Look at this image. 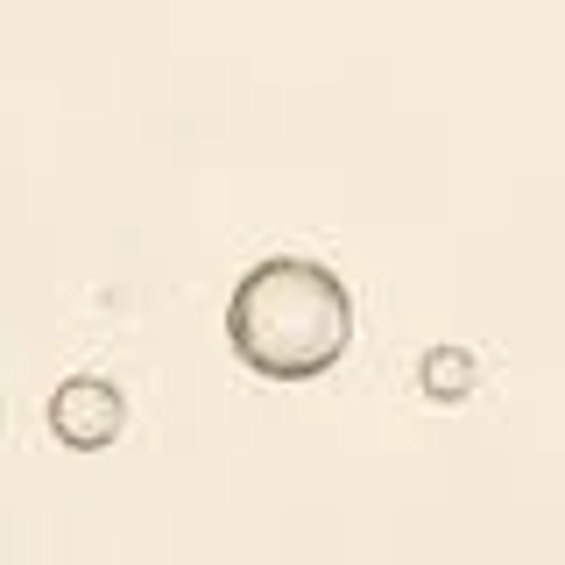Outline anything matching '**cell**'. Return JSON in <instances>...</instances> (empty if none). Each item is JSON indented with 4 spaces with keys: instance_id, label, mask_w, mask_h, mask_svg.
<instances>
[{
    "instance_id": "obj_1",
    "label": "cell",
    "mask_w": 565,
    "mask_h": 565,
    "mask_svg": "<svg viewBox=\"0 0 565 565\" xmlns=\"http://www.w3.org/2000/svg\"><path fill=\"white\" fill-rule=\"evenodd\" d=\"M226 347L241 367L269 382H311L347 361L353 347V297L326 262L269 255L226 297Z\"/></svg>"
},
{
    "instance_id": "obj_2",
    "label": "cell",
    "mask_w": 565,
    "mask_h": 565,
    "mask_svg": "<svg viewBox=\"0 0 565 565\" xmlns=\"http://www.w3.org/2000/svg\"><path fill=\"white\" fill-rule=\"evenodd\" d=\"M120 424H128V396L99 375H71V382H57V396H50V431H57V446H71V452L114 446Z\"/></svg>"
},
{
    "instance_id": "obj_3",
    "label": "cell",
    "mask_w": 565,
    "mask_h": 565,
    "mask_svg": "<svg viewBox=\"0 0 565 565\" xmlns=\"http://www.w3.org/2000/svg\"><path fill=\"white\" fill-rule=\"evenodd\" d=\"M473 382H481V367H473L467 347H431V353L417 361V388H424L431 403H467Z\"/></svg>"
}]
</instances>
